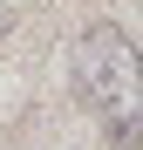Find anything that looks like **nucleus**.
I'll return each instance as SVG.
<instances>
[{"mask_svg": "<svg viewBox=\"0 0 143 150\" xmlns=\"http://www.w3.org/2000/svg\"><path fill=\"white\" fill-rule=\"evenodd\" d=\"M75 75H82V103L102 116V130L116 143H143V55L116 21H89L75 41Z\"/></svg>", "mask_w": 143, "mask_h": 150, "instance_id": "nucleus-1", "label": "nucleus"}, {"mask_svg": "<svg viewBox=\"0 0 143 150\" xmlns=\"http://www.w3.org/2000/svg\"><path fill=\"white\" fill-rule=\"evenodd\" d=\"M14 34V0H0V41Z\"/></svg>", "mask_w": 143, "mask_h": 150, "instance_id": "nucleus-2", "label": "nucleus"}]
</instances>
